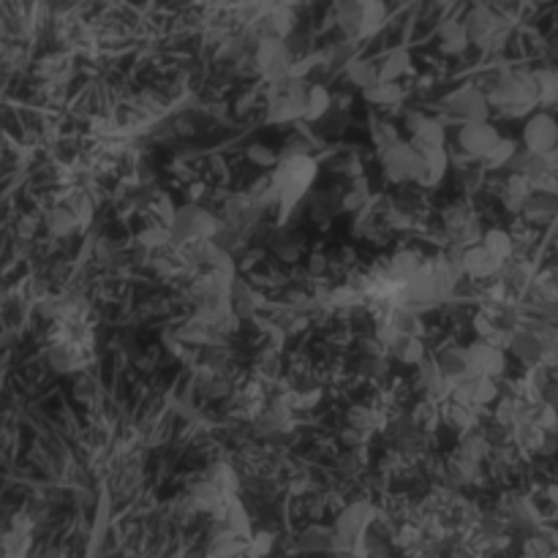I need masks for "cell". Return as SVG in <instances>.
<instances>
[{
    "label": "cell",
    "instance_id": "52",
    "mask_svg": "<svg viewBox=\"0 0 558 558\" xmlns=\"http://www.w3.org/2000/svg\"><path fill=\"white\" fill-rule=\"evenodd\" d=\"M259 371L270 379H276L278 371H281V357H278V349H262L259 354Z\"/></svg>",
    "mask_w": 558,
    "mask_h": 558
},
{
    "label": "cell",
    "instance_id": "49",
    "mask_svg": "<svg viewBox=\"0 0 558 558\" xmlns=\"http://www.w3.org/2000/svg\"><path fill=\"white\" fill-rule=\"evenodd\" d=\"M483 180H485V169H463V172H458V185H461L463 194H477Z\"/></svg>",
    "mask_w": 558,
    "mask_h": 558
},
{
    "label": "cell",
    "instance_id": "32",
    "mask_svg": "<svg viewBox=\"0 0 558 558\" xmlns=\"http://www.w3.org/2000/svg\"><path fill=\"white\" fill-rule=\"evenodd\" d=\"M472 218H474L472 207H469V202H463V199L461 202H450V205L441 210V223H445L447 234H456L458 229L466 227Z\"/></svg>",
    "mask_w": 558,
    "mask_h": 558
},
{
    "label": "cell",
    "instance_id": "47",
    "mask_svg": "<svg viewBox=\"0 0 558 558\" xmlns=\"http://www.w3.org/2000/svg\"><path fill=\"white\" fill-rule=\"evenodd\" d=\"M319 129H322V136H341L343 131L349 129V112H338V109H332V112L322 120Z\"/></svg>",
    "mask_w": 558,
    "mask_h": 558
},
{
    "label": "cell",
    "instance_id": "19",
    "mask_svg": "<svg viewBox=\"0 0 558 558\" xmlns=\"http://www.w3.org/2000/svg\"><path fill=\"white\" fill-rule=\"evenodd\" d=\"M44 223H47V232L52 234V238H71V234L82 227V223L76 221L74 213L65 205L52 207V210L47 213V218H44Z\"/></svg>",
    "mask_w": 558,
    "mask_h": 558
},
{
    "label": "cell",
    "instance_id": "40",
    "mask_svg": "<svg viewBox=\"0 0 558 558\" xmlns=\"http://www.w3.org/2000/svg\"><path fill=\"white\" fill-rule=\"evenodd\" d=\"M371 140H374L376 150H385V147L398 145V142H401V136H398L396 125L387 123V120L374 118L371 120Z\"/></svg>",
    "mask_w": 558,
    "mask_h": 558
},
{
    "label": "cell",
    "instance_id": "12",
    "mask_svg": "<svg viewBox=\"0 0 558 558\" xmlns=\"http://www.w3.org/2000/svg\"><path fill=\"white\" fill-rule=\"evenodd\" d=\"M512 354H515L518 360H523L526 365H545V347L543 341H539V336L534 330H515V336H512V343H510Z\"/></svg>",
    "mask_w": 558,
    "mask_h": 558
},
{
    "label": "cell",
    "instance_id": "33",
    "mask_svg": "<svg viewBox=\"0 0 558 558\" xmlns=\"http://www.w3.org/2000/svg\"><path fill=\"white\" fill-rule=\"evenodd\" d=\"M387 20V5L379 3V0H368L365 3V14H363V27H360V38H371L385 27Z\"/></svg>",
    "mask_w": 558,
    "mask_h": 558
},
{
    "label": "cell",
    "instance_id": "18",
    "mask_svg": "<svg viewBox=\"0 0 558 558\" xmlns=\"http://www.w3.org/2000/svg\"><path fill=\"white\" fill-rule=\"evenodd\" d=\"M414 150H417V147H414ZM420 153H423L425 163H428V172H425L423 183L420 185H425V189H430V185H439L452 163L450 153H447V147H428V150H420Z\"/></svg>",
    "mask_w": 558,
    "mask_h": 558
},
{
    "label": "cell",
    "instance_id": "15",
    "mask_svg": "<svg viewBox=\"0 0 558 558\" xmlns=\"http://www.w3.org/2000/svg\"><path fill=\"white\" fill-rule=\"evenodd\" d=\"M425 343H423V338H398L396 343H392L390 349H387V357H392V360H398V363H403V365H423L425 360Z\"/></svg>",
    "mask_w": 558,
    "mask_h": 558
},
{
    "label": "cell",
    "instance_id": "58",
    "mask_svg": "<svg viewBox=\"0 0 558 558\" xmlns=\"http://www.w3.org/2000/svg\"><path fill=\"white\" fill-rule=\"evenodd\" d=\"M543 403H548L550 409L558 414V381H550L543 392Z\"/></svg>",
    "mask_w": 558,
    "mask_h": 558
},
{
    "label": "cell",
    "instance_id": "53",
    "mask_svg": "<svg viewBox=\"0 0 558 558\" xmlns=\"http://www.w3.org/2000/svg\"><path fill=\"white\" fill-rule=\"evenodd\" d=\"M360 466H363V458H360V450H349L347 456L338 458V472L343 474V477H357Z\"/></svg>",
    "mask_w": 558,
    "mask_h": 558
},
{
    "label": "cell",
    "instance_id": "9",
    "mask_svg": "<svg viewBox=\"0 0 558 558\" xmlns=\"http://www.w3.org/2000/svg\"><path fill=\"white\" fill-rule=\"evenodd\" d=\"M439 368H441V374H445V379L452 381V387L461 385V381L477 379V374L472 371V360H469V349H463V347L441 349Z\"/></svg>",
    "mask_w": 558,
    "mask_h": 558
},
{
    "label": "cell",
    "instance_id": "43",
    "mask_svg": "<svg viewBox=\"0 0 558 558\" xmlns=\"http://www.w3.org/2000/svg\"><path fill=\"white\" fill-rule=\"evenodd\" d=\"M245 156H248L251 163H256V167H262V169L281 167V153H276L272 147H267V145H251L248 150H245Z\"/></svg>",
    "mask_w": 558,
    "mask_h": 558
},
{
    "label": "cell",
    "instance_id": "27",
    "mask_svg": "<svg viewBox=\"0 0 558 558\" xmlns=\"http://www.w3.org/2000/svg\"><path fill=\"white\" fill-rule=\"evenodd\" d=\"M447 474H450V480L456 485H466V483L477 485V480L483 477V474H480V463L469 461V458H463L461 452H456V456L450 458V463H447Z\"/></svg>",
    "mask_w": 558,
    "mask_h": 558
},
{
    "label": "cell",
    "instance_id": "8",
    "mask_svg": "<svg viewBox=\"0 0 558 558\" xmlns=\"http://www.w3.org/2000/svg\"><path fill=\"white\" fill-rule=\"evenodd\" d=\"M376 153H379V161H381V169H385L387 180H390V183H407L409 169H412V156H414L412 142H398V145L385 147V150H376Z\"/></svg>",
    "mask_w": 558,
    "mask_h": 558
},
{
    "label": "cell",
    "instance_id": "46",
    "mask_svg": "<svg viewBox=\"0 0 558 558\" xmlns=\"http://www.w3.org/2000/svg\"><path fill=\"white\" fill-rule=\"evenodd\" d=\"M140 245L142 248H163V245H169V240H174L172 238V229H167V227H153V229H145V232H140Z\"/></svg>",
    "mask_w": 558,
    "mask_h": 558
},
{
    "label": "cell",
    "instance_id": "16",
    "mask_svg": "<svg viewBox=\"0 0 558 558\" xmlns=\"http://www.w3.org/2000/svg\"><path fill=\"white\" fill-rule=\"evenodd\" d=\"M407 74H412V54H409V49H392L379 63V82H398Z\"/></svg>",
    "mask_w": 558,
    "mask_h": 558
},
{
    "label": "cell",
    "instance_id": "39",
    "mask_svg": "<svg viewBox=\"0 0 558 558\" xmlns=\"http://www.w3.org/2000/svg\"><path fill=\"white\" fill-rule=\"evenodd\" d=\"M347 423H349V428L360 430V434H371V430H374L381 420L371 407H352L347 412Z\"/></svg>",
    "mask_w": 558,
    "mask_h": 558
},
{
    "label": "cell",
    "instance_id": "2",
    "mask_svg": "<svg viewBox=\"0 0 558 558\" xmlns=\"http://www.w3.org/2000/svg\"><path fill=\"white\" fill-rule=\"evenodd\" d=\"M441 109H445L447 114H452V118H461L463 123H488L490 118V101L488 96H485L483 90H480L474 82H469V85H461L456 87V90L447 93L445 98H441Z\"/></svg>",
    "mask_w": 558,
    "mask_h": 558
},
{
    "label": "cell",
    "instance_id": "17",
    "mask_svg": "<svg viewBox=\"0 0 558 558\" xmlns=\"http://www.w3.org/2000/svg\"><path fill=\"white\" fill-rule=\"evenodd\" d=\"M265 120L272 125L300 123V120H305V109L298 107L294 101H289L287 96H278V98H272V101H267Z\"/></svg>",
    "mask_w": 558,
    "mask_h": 558
},
{
    "label": "cell",
    "instance_id": "28",
    "mask_svg": "<svg viewBox=\"0 0 558 558\" xmlns=\"http://www.w3.org/2000/svg\"><path fill=\"white\" fill-rule=\"evenodd\" d=\"M483 245L496 256V259L505 262V265L512 259V254H515V240H512V234L505 232V229H490V232H485Z\"/></svg>",
    "mask_w": 558,
    "mask_h": 558
},
{
    "label": "cell",
    "instance_id": "59",
    "mask_svg": "<svg viewBox=\"0 0 558 558\" xmlns=\"http://www.w3.org/2000/svg\"><path fill=\"white\" fill-rule=\"evenodd\" d=\"M254 543H256V550H259V554H267V550H270V543H272V537L270 534H256L254 537Z\"/></svg>",
    "mask_w": 558,
    "mask_h": 558
},
{
    "label": "cell",
    "instance_id": "6",
    "mask_svg": "<svg viewBox=\"0 0 558 558\" xmlns=\"http://www.w3.org/2000/svg\"><path fill=\"white\" fill-rule=\"evenodd\" d=\"M376 515V507L371 501H354V505H347V510L338 512V523H336V534L347 543H357L360 534L371 526Z\"/></svg>",
    "mask_w": 558,
    "mask_h": 558
},
{
    "label": "cell",
    "instance_id": "10",
    "mask_svg": "<svg viewBox=\"0 0 558 558\" xmlns=\"http://www.w3.org/2000/svg\"><path fill=\"white\" fill-rule=\"evenodd\" d=\"M534 196V183L523 174H507L505 189H501V205L507 213H523L529 199Z\"/></svg>",
    "mask_w": 558,
    "mask_h": 558
},
{
    "label": "cell",
    "instance_id": "41",
    "mask_svg": "<svg viewBox=\"0 0 558 558\" xmlns=\"http://www.w3.org/2000/svg\"><path fill=\"white\" fill-rule=\"evenodd\" d=\"M499 379H488V376H480L477 385H474V409L490 407L494 401H499Z\"/></svg>",
    "mask_w": 558,
    "mask_h": 558
},
{
    "label": "cell",
    "instance_id": "57",
    "mask_svg": "<svg viewBox=\"0 0 558 558\" xmlns=\"http://www.w3.org/2000/svg\"><path fill=\"white\" fill-rule=\"evenodd\" d=\"M332 109H338V112H349V109H352V96H349L347 90L332 93Z\"/></svg>",
    "mask_w": 558,
    "mask_h": 558
},
{
    "label": "cell",
    "instance_id": "20",
    "mask_svg": "<svg viewBox=\"0 0 558 558\" xmlns=\"http://www.w3.org/2000/svg\"><path fill=\"white\" fill-rule=\"evenodd\" d=\"M403 96H407V90L398 82H376L374 87L363 90V98L374 107H398Z\"/></svg>",
    "mask_w": 558,
    "mask_h": 558
},
{
    "label": "cell",
    "instance_id": "35",
    "mask_svg": "<svg viewBox=\"0 0 558 558\" xmlns=\"http://www.w3.org/2000/svg\"><path fill=\"white\" fill-rule=\"evenodd\" d=\"M392 325L398 327V332L407 338H423L425 325H423V316L414 314V311L407 308H392Z\"/></svg>",
    "mask_w": 558,
    "mask_h": 558
},
{
    "label": "cell",
    "instance_id": "42",
    "mask_svg": "<svg viewBox=\"0 0 558 558\" xmlns=\"http://www.w3.org/2000/svg\"><path fill=\"white\" fill-rule=\"evenodd\" d=\"M272 254H276V259H281L283 265H300V259H303L305 254V243L300 238H294V234H289Z\"/></svg>",
    "mask_w": 558,
    "mask_h": 558
},
{
    "label": "cell",
    "instance_id": "26",
    "mask_svg": "<svg viewBox=\"0 0 558 558\" xmlns=\"http://www.w3.org/2000/svg\"><path fill=\"white\" fill-rule=\"evenodd\" d=\"M490 441L488 436H485V430H472V434H466L461 439V447H458V452H461L463 458H469V461L474 463H483L485 458L490 456Z\"/></svg>",
    "mask_w": 558,
    "mask_h": 558
},
{
    "label": "cell",
    "instance_id": "50",
    "mask_svg": "<svg viewBox=\"0 0 558 558\" xmlns=\"http://www.w3.org/2000/svg\"><path fill=\"white\" fill-rule=\"evenodd\" d=\"M153 216L161 218V227L172 229L174 218H178V210H174L172 199H169V196H163V194H161V196H158L156 202H153Z\"/></svg>",
    "mask_w": 558,
    "mask_h": 558
},
{
    "label": "cell",
    "instance_id": "31",
    "mask_svg": "<svg viewBox=\"0 0 558 558\" xmlns=\"http://www.w3.org/2000/svg\"><path fill=\"white\" fill-rule=\"evenodd\" d=\"M371 202V189H368V180L357 178L352 183V189L343 191L341 194V210L343 213H360L365 210Z\"/></svg>",
    "mask_w": 558,
    "mask_h": 558
},
{
    "label": "cell",
    "instance_id": "48",
    "mask_svg": "<svg viewBox=\"0 0 558 558\" xmlns=\"http://www.w3.org/2000/svg\"><path fill=\"white\" fill-rule=\"evenodd\" d=\"M49 363L54 365V368L58 371H74L76 365H80V360L74 357V349H69V347H54L52 352H49Z\"/></svg>",
    "mask_w": 558,
    "mask_h": 558
},
{
    "label": "cell",
    "instance_id": "55",
    "mask_svg": "<svg viewBox=\"0 0 558 558\" xmlns=\"http://www.w3.org/2000/svg\"><path fill=\"white\" fill-rule=\"evenodd\" d=\"M425 123H428V114L420 112V109H407V114H403V125H407V131L412 134V140L423 131Z\"/></svg>",
    "mask_w": 558,
    "mask_h": 558
},
{
    "label": "cell",
    "instance_id": "3",
    "mask_svg": "<svg viewBox=\"0 0 558 558\" xmlns=\"http://www.w3.org/2000/svg\"><path fill=\"white\" fill-rule=\"evenodd\" d=\"M501 16L496 14L494 9H488V5H477V9L469 11V16L463 20V25H466V33H469V41L474 44V47L480 49H499L505 47V27H501Z\"/></svg>",
    "mask_w": 558,
    "mask_h": 558
},
{
    "label": "cell",
    "instance_id": "14",
    "mask_svg": "<svg viewBox=\"0 0 558 558\" xmlns=\"http://www.w3.org/2000/svg\"><path fill=\"white\" fill-rule=\"evenodd\" d=\"M436 36H439V49L445 54H461L466 52L469 41V33L466 25L458 20H445L439 27H436Z\"/></svg>",
    "mask_w": 558,
    "mask_h": 558
},
{
    "label": "cell",
    "instance_id": "38",
    "mask_svg": "<svg viewBox=\"0 0 558 558\" xmlns=\"http://www.w3.org/2000/svg\"><path fill=\"white\" fill-rule=\"evenodd\" d=\"M518 153H521V147H518V142L515 140H501L499 142V147H496L494 153H490L488 158H485V167L490 169V172H496V169H507L512 163V158L518 156Z\"/></svg>",
    "mask_w": 558,
    "mask_h": 558
},
{
    "label": "cell",
    "instance_id": "21",
    "mask_svg": "<svg viewBox=\"0 0 558 558\" xmlns=\"http://www.w3.org/2000/svg\"><path fill=\"white\" fill-rule=\"evenodd\" d=\"M330 112H332V93L327 90L322 82H314L308 93V112H305V123H322Z\"/></svg>",
    "mask_w": 558,
    "mask_h": 558
},
{
    "label": "cell",
    "instance_id": "54",
    "mask_svg": "<svg viewBox=\"0 0 558 558\" xmlns=\"http://www.w3.org/2000/svg\"><path fill=\"white\" fill-rule=\"evenodd\" d=\"M330 265H332V262L327 259L325 254H314L308 259V265H305V270H308L311 281H322V278L327 276V270H330Z\"/></svg>",
    "mask_w": 558,
    "mask_h": 558
},
{
    "label": "cell",
    "instance_id": "11",
    "mask_svg": "<svg viewBox=\"0 0 558 558\" xmlns=\"http://www.w3.org/2000/svg\"><path fill=\"white\" fill-rule=\"evenodd\" d=\"M505 270V262L496 259L485 245L466 251V276L474 281H485V278H494Z\"/></svg>",
    "mask_w": 558,
    "mask_h": 558
},
{
    "label": "cell",
    "instance_id": "25",
    "mask_svg": "<svg viewBox=\"0 0 558 558\" xmlns=\"http://www.w3.org/2000/svg\"><path fill=\"white\" fill-rule=\"evenodd\" d=\"M223 523H227L229 529H232L238 537L248 539L251 534H254V529H251V518H248V510L243 507V501L238 499H227V512H223Z\"/></svg>",
    "mask_w": 558,
    "mask_h": 558
},
{
    "label": "cell",
    "instance_id": "56",
    "mask_svg": "<svg viewBox=\"0 0 558 558\" xmlns=\"http://www.w3.org/2000/svg\"><path fill=\"white\" fill-rule=\"evenodd\" d=\"M341 441L347 447H352V450H360V447L365 445V434H360V430H354V428H347L341 434Z\"/></svg>",
    "mask_w": 558,
    "mask_h": 558
},
{
    "label": "cell",
    "instance_id": "60",
    "mask_svg": "<svg viewBox=\"0 0 558 558\" xmlns=\"http://www.w3.org/2000/svg\"><path fill=\"white\" fill-rule=\"evenodd\" d=\"M338 256H341L343 267H352L354 259H357V254H354L352 248H341V251H338Z\"/></svg>",
    "mask_w": 558,
    "mask_h": 558
},
{
    "label": "cell",
    "instance_id": "5",
    "mask_svg": "<svg viewBox=\"0 0 558 558\" xmlns=\"http://www.w3.org/2000/svg\"><path fill=\"white\" fill-rule=\"evenodd\" d=\"M523 145L526 150L539 153V156H550L558 147V120L550 112H537L529 118L526 129H523Z\"/></svg>",
    "mask_w": 558,
    "mask_h": 558
},
{
    "label": "cell",
    "instance_id": "4",
    "mask_svg": "<svg viewBox=\"0 0 558 558\" xmlns=\"http://www.w3.org/2000/svg\"><path fill=\"white\" fill-rule=\"evenodd\" d=\"M501 140H505V136L499 134V129H496L494 123H463L461 129H458L456 142L458 150L472 156L474 161H485V158L499 147Z\"/></svg>",
    "mask_w": 558,
    "mask_h": 558
},
{
    "label": "cell",
    "instance_id": "24",
    "mask_svg": "<svg viewBox=\"0 0 558 558\" xmlns=\"http://www.w3.org/2000/svg\"><path fill=\"white\" fill-rule=\"evenodd\" d=\"M523 216H526V221H532V223H548L550 218L558 216V199L556 196L537 194V191H534V196L529 199Z\"/></svg>",
    "mask_w": 558,
    "mask_h": 558
},
{
    "label": "cell",
    "instance_id": "13",
    "mask_svg": "<svg viewBox=\"0 0 558 558\" xmlns=\"http://www.w3.org/2000/svg\"><path fill=\"white\" fill-rule=\"evenodd\" d=\"M265 305V298L251 287L248 281H234L232 289V311L238 319H256L259 308Z\"/></svg>",
    "mask_w": 558,
    "mask_h": 558
},
{
    "label": "cell",
    "instance_id": "23",
    "mask_svg": "<svg viewBox=\"0 0 558 558\" xmlns=\"http://www.w3.org/2000/svg\"><path fill=\"white\" fill-rule=\"evenodd\" d=\"M343 76H347L349 85L360 87V90H368V87H374L379 82V65L368 63V60H352L347 65V71H343Z\"/></svg>",
    "mask_w": 558,
    "mask_h": 558
},
{
    "label": "cell",
    "instance_id": "37",
    "mask_svg": "<svg viewBox=\"0 0 558 558\" xmlns=\"http://www.w3.org/2000/svg\"><path fill=\"white\" fill-rule=\"evenodd\" d=\"M539 90V104H556L558 101V71L556 69H537L534 71Z\"/></svg>",
    "mask_w": 558,
    "mask_h": 558
},
{
    "label": "cell",
    "instance_id": "1",
    "mask_svg": "<svg viewBox=\"0 0 558 558\" xmlns=\"http://www.w3.org/2000/svg\"><path fill=\"white\" fill-rule=\"evenodd\" d=\"M223 221H218L210 210L199 205H185L178 210V218L172 223V238L178 243L185 245H196V243H205V240H216L218 232H221Z\"/></svg>",
    "mask_w": 558,
    "mask_h": 558
},
{
    "label": "cell",
    "instance_id": "29",
    "mask_svg": "<svg viewBox=\"0 0 558 558\" xmlns=\"http://www.w3.org/2000/svg\"><path fill=\"white\" fill-rule=\"evenodd\" d=\"M477 409H466V407H458V403H450V407L445 409V423L450 425L452 430H458V434H472L474 428H477Z\"/></svg>",
    "mask_w": 558,
    "mask_h": 558
},
{
    "label": "cell",
    "instance_id": "34",
    "mask_svg": "<svg viewBox=\"0 0 558 558\" xmlns=\"http://www.w3.org/2000/svg\"><path fill=\"white\" fill-rule=\"evenodd\" d=\"M210 480L216 483V488L221 490L223 499H234V494L240 490V477L229 463H216V466L210 469Z\"/></svg>",
    "mask_w": 558,
    "mask_h": 558
},
{
    "label": "cell",
    "instance_id": "62",
    "mask_svg": "<svg viewBox=\"0 0 558 558\" xmlns=\"http://www.w3.org/2000/svg\"><path fill=\"white\" fill-rule=\"evenodd\" d=\"M205 185H191V191H189V194H191V199H202V194H205Z\"/></svg>",
    "mask_w": 558,
    "mask_h": 558
},
{
    "label": "cell",
    "instance_id": "36",
    "mask_svg": "<svg viewBox=\"0 0 558 558\" xmlns=\"http://www.w3.org/2000/svg\"><path fill=\"white\" fill-rule=\"evenodd\" d=\"M267 20H270L276 36L283 38V41H287L292 33H298V16H294L292 9H283V5H278V9H267Z\"/></svg>",
    "mask_w": 558,
    "mask_h": 558
},
{
    "label": "cell",
    "instance_id": "7",
    "mask_svg": "<svg viewBox=\"0 0 558 558\" xmlns=\"http://www.w3.org/2000/svg\"><path fill=\"white\" fill-rule=\"evenodd\" d=\"M469 349V360H472V371L477 376H488V379H499L507 371L505 349H496L485 341H474Z\"/></svg>",
    "mask_w": 558,
    "mask_h": 558
},
{
    "label": "cell",
    "instance_id": "61",
    "mask_svg": "<svg viewBox=\"0 0 558 558\" xmlns=\"http://www.w3.org/2000/svg\"><path fill=\"white\" fill-rule=\"evenodd\" d=\"M174 129H178V134H183V136L194 134V125H191V123H189V120H185V118L174 120Z\"/></svg>",
    "mask_w": 558,
    "mask_h": 558
},
{
    "label": "cell",
    "instance_id": "45",
    "mask_svg": "<svg viewBox=\"0 0 558 558\" xmlns=\"http://www.w3.org/2000/svg\"><path fill=\"white\" fill-rule=\"evenodd\" d=\"M303 548H332V543H336V534L332 532H327L325 526H311V529H305L303 532Z\"/></svg>",
    "mask_w": 558,
    "mask_h": 558
},
{
    "label": "cell",
    "instance_id": "51",
    "mask_svg": "<svg viewBox=\"0 0 558 558\" xmlns=\"http://www.w3.org/2000/svg\"><path fill=\"white\" fill-rule=\"evenodd\" d=\"M360 368L374 376V379H387V374H390V357L387 354H381V357H365L360 363Z\"/></svg>",
    "mask_w": 558,
    "mask_h": 558
},
{
    "label": "cell",
    "instance_id": "22",
    "mask_svg": "<svg viewBox=\"0 0 558 558\" xmlns=\"http://www.w3.org/2000/svg\"><path fill=\"white\" fill-rule=\"evenodd\" d=\"M363 14L365 3H357V0H347V3L336 5V20L338 27L343 33H349L352 38H360V27H363Z\"/></svg>",
    "mask_w": 558,
    "mask_h": 558
},
{
    "label": "cell",
    "instance_id": "30",
    "mask_svg": "<svg viewBox=\"0 0 558 558\" xmlns=\"http://www.w3.org/2000/svg\"><path fill=\"white\" fill-rule=\"evenodd\" d=\"M412 145L417 147V150H428V147H445L447 145L445 123H441V120H436V118H428V123H425L423 131L414 136Z\"/></svg>",
    "mask_w": 558,
    "mask_h": 558
},
{
    "label": "cell",
    "instance_id": "44",
    "mask_svg": "<svg viewBox=\"0 0 558 558\" xmlns=\"http://www.w3.org/2000/svg\"><path fill=\"white\" fill-rule=\"evenodd\" d=\"M65 207L74 213L76 221H80V223H90L93 213H96V207H93V199L85 194V191H76V194H71L69 205H65Z\"/></svg>",
    "mask_w": 558,
    "mask_h": 558
}]
</instances>
